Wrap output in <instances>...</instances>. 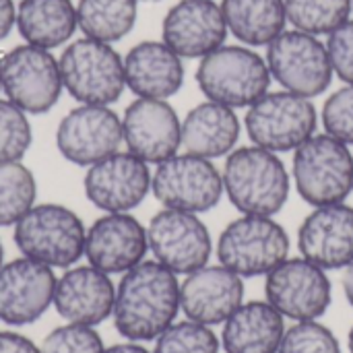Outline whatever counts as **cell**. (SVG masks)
Here are the masks:
<instances>
[{
  "instance_id": "obj_21",
  "label": "cell",
  "mask_w": 353,
  "mask_h": 353,
  "mask_svg": "<svg viewBox=\"0 0 353 353\" xmlns=\"http://www.w3.org/2000/svg\"><path fill=\"white\" fill-rule=\"evenodd\" d=\"M116 285L112 275L87 265L68 267L56 279L54 308L64 323L97 327L114 312Z\"/></svg>"
},
{
  "instance_id": "obj_15",
  "label": "cell",
  "mask_w": 353,
  "mask_h": 353,
  "mask_svg": "<svg viewBox=\"0 0 353 353\" xmlns=\"http://www.w3.org/2000/svg\"><path fill=\"white\" fill-rule=\"evenodd\" d=\"M149 163L130 151H116L85 170L83 190L101 213H130L151 192Z\"/></svg>"
},
{
  "instance_id": "obj_40",
  "label": "cell",
  "mask_w": 353,
  "mask_h": 353,
  "mask_svg": "<svg viewBox=\"0 0 353 353\" xmlns=\"http://www.w3.org/2000/svg\"><path fill=\"white\" fill-rule=\"evenodd\" d=\"M341 285H343V294L353 308V263L343 269V277H341Z\"/></svg>"
},
{
  "instance_id": "obj_30",
  "label": "cell",
  "mask_w": 353,
  "mask_h": 353,
  "mask_svg": "<svg viewBox=\"0 0 353 353\" xmlns=\"http://www.w3.org/2000/svg\"><path fill=\"white\" fill-rule=\"evenodd\" d=\"M352 0H285V17L292 29L310 35H329L350 21Z\"/></svg>"
},
{
  "instance_id": "obj_10",
  "label": "cell",
  "mask_w": 353,
  "mask_h": 353,
  "mask_svg": "<svg viewBox=\"0 0 353 353\" xmlns=\"http://www.w3.org/2000/svg\"><path fill=\"white\" fill-rule=\"evenodd\" d=\"M151 194L165 209L199 215L215 209L225 190L221 172L213 159L176 153L155 165L151 176Z\"/></svg>"
},
{
  "instance_id": "obj_38",
  "label": "cell",
  "mask_w": 353,
  "mask_h": 353,
  "mask_svg": "<svg viewBox=\"0 0 353 353\" xmlns=\"http://www.w3.org/2000/svg\"><path fill=\"white\" fill-rule=\"evenodd\" d=\"M17 21V4L14 0H0V41L6 39Z\"/></svg>"
},
{
  "instance_id": "obj_39",
  "label": "cell",
  "mask_w": 353,
  "mask_h": 353,
  "mask_svg": "<svg viewBox=\"0 0 353 353\" xmlns=\"http://www.w3.org/2000/svg\"><path fill=\"white\" fill-rule=\"evenodd\" d=\"M103 353H151L147 347H143V343L137 341H124V343H116L112 347H105Z\"/></svg>"
},
{
  "instance_id": "obj_6",
  "label": "cell",
  "mask_w": 353,
  "mask_h": 353,
  "mask_svg": "<svg viewBox=\"0 0 353 353\" xmlns=\"http://www.w3.org/2000/svg\"><path fill=\"white\" fill-rule=\"evenodd\" d=\"M292 176L298 194L310 207L345 203L353 192V153L350 145L321 132L294 151Z\"/></svg>"
},
{
  "instance_id": "obj_5",
  "label": "cell",
  "mask_w": 353,
  "mask_h": 353,
  "mask_svg": "<svg viewBox=\"0 0 353 353\" xmlns=\"http://www.w3.org/2000/svg\"><path fill=\"white\" fill-rule=\"evenodd\" d=\"M64 91L77 103L112 105L124 89V58L112 43L79 37L64 46L58 56Z\"/></svg>"
},
{
  "instance_id": "obj_43",
  "label": "cell",
  "mask_w": 353,
  "mask_h": 353,
  "mask_svg": "<svg viewBox=\"0 0 353 353\" xmlns=\"http://www.w3.org/2000/svg\"><path fill=\"white\" fill-rule=\"evenodd\" d=\"M0 93H2V56H0Z\"/></svg>"
},
{
  "instance_id": "obj_8",
  "label": "cell",
  "mask_w": 353,
  "mask_h": 353,
  "mask_svg": "<svg viewBox=\"0 0 353 353\" xmlns=\"http://www.w3.org/2000/svg\"><path fill=\"white\" fill-rule=\"evenodd\" d=\"M246 110L244 126L252 145L273 153L296 151L316 134V105L312 99L292 91H267Z\"/></svg>"
},
{
  "instance_id": "obj_13",
  "label": "cell",
  "mask_w": 353,
  "mask_h": 353,
  "mask_svg": "<svg viewBox=\"0 0 353 353\" xmlns=\"http://www.w3.org/2000/svg\"><path fill=\"white\" fill-rule=\"evenodd\" d=\"M149 252L153 259L174 271L176 275H188L209 265L213 252V240L209 228L196 213L161 209L147 225Z\"/></svg>"
},
{
  "instance_id": "obj_37",
  "label": "cell",
  "mask_w": 353,
  "mask_h": 353,
  "mask_svg": "<svg viewBox=\"0 0 353 353\" xmlns=\"http://www.w3.org/2000/svg\"><path fill=\"white\" fill-rule=\"evenodd\" d=\"M0 353H41L29 337L17 331H0Z\"/></svg>"
},
{
  "instance_id": "obj_26",
  "label": "cell",
  "mask_w": 353,
  "mask_h": 353,
  "mask_svg": "<svg viewBox=\"0 0 353 353\" xmlns=\"http://www.w3.org/2000/svg\"><path fill=\"white\" fill-rule=\"evenodd\" d=\"M14 29L25 43L56 50L72 41L77 4L72 0H19Z\"/></svg>"
},
{
  "instance_id": "obj_34",
  "label": "cell",
  "mask_w": 353,
  "mask_h": 353,
  "mask_svg": "<svg viewBox=\"0 0 353 353\" xmlns=\"http://www.w3.org/2000/svg\"><path fill=\"white\" fill-rule=\"evenodd\" d=\"M105 345L95 327L64 323L48 333L41 341V353H103Z\"/></svg>"
},
{
  "instance_id": "obj_22",
  "label": "cell",
  "mask_w": 353,
  "mask_h": 353,
  "mask_svg": "<svg viewBox=\"0 0 353 353\" xmlns=\"http://www.w3.org/2000/svg\"><path fill=\"white\" fill-rule=\"evenodd\" d=\"M298 248L304 259L325 271L353 263V207L345 203L314 207L298 230Z\"/></svg>"
},
{
  "instance_id": "obj_32",
  "label": "cell",
  "mask_w": 353,
  "mask_h": 353,
  "mask_svg": "<svg viewBox=\"0 0 353 353\" xmlns=\"http://www.w3.org/2000/svg\"><path fill=\"white\" fill-rule=\"evenodd\" d=\"M33 143L29 114L0 97V161H23Z\"/></svg>"
},
{
  "instance_id": "obj_9",
  "label": "cell",
  "mask_w": 353,
  "mask_h": 353,
  "mask_svg": "<svg viewBox=\"0 0 353 353\" xmlns=\"http://www.w3.org/2000/svg\"><path fill=\"white\" fill-rule=\"evenodd\" d=\"M62 91L60 66L52 50L23 41L2 54V93L29 116L50 112Z\"/></svg>"
},
{
  "instance_id": "obj_4",
  "label": "cell",
  "mask_w": 353,
  "mask_h": 353,
  "mask_svg": "<svg viewBox=\"0 0 353 353\" xmlns=\"http://www.w3.org/2000/svg\"><path fill=\"white\" fill-rule=\"evenodd\" d=\"M196 85L211 101L240 110L250 108L271 87L267 60L250 46H221L199 60Z\"/></svg>"
},
{
  "instance_id": "obj_24",
  "label": "cell",
  "mask_w": 353,
  "mask_h": 353,
  "mask_svg": "<svg viewBox=\"0 0 353 353\" xmlns=\"http://www.w3.org/2000/svg\"><path fill=\"white\" fill-rule=\"evenodd\" d=\"M242 124L234 108L217 101L194 105L182 120V153L205 159L228 157L240 139Z\"/></svg>"
},
{
  "instance_id": "obj_33",
  "label": "cell",
  "mask_w": 353,
  "mask_h": 353,
  "mask_svg": "<svg viewBox=\"0 0 353 353\" xmlns=\"http://www.w3.org/2000/svg\"><path fill=\"white\" fill-rule=\"evenodd\" d=\"M279 353H341V345L329 327L319 321H302L285 329Z\"/></svg>"
},
{
  "instance_id": "obj_17",
  "label": "cell",
  "mask_w": 353,
  "mask_h": 353,
  "mask_svg": "<svg viewBox=\"0 0 353 353\" xmlns=\"http://www.w3.org/2000/svg\"><path fill=\"white\" fill-rule=\"evenodd\" d=\"M120 118L126 151L149 165H157L180 153L182 120L168 99L137 97Z\"/></svg>"
},
{
  "instance_id": "obj_11",
  "label": "cell",
  "mask_w": 353,
  "mask_h": 353,
  "mask_svg": "<svg viewBox=\"0 0 353 353\" xmlns=\"http://www.w3.org/2000/svg\"><path fill=\"white\" fill-rule=\"evenodd\" d=\"M267 66L285 91L314 99L333 83L327 46L310 33L285 29L267 46Z\"/></svg>"
},
{
  "instance_id": "obj_28",
  "label": "cell",
  "mask_w": 353,
  "mask_h": 353,
  "mask_svg": "<svg viewBox=\"0 0 353 353\" xmlns=\"http://www.w3.org/2000/svg\"><path fill=\"white\" fill-rule=\"evenodd\" d=\"M139 0H79L77 27L83 37L103 43L124 39L137 23Z\"/></svg>"
},
{
  "instance_id": "obj_12",
  "label": "cell",
  "mask_w": 353,
  "mask_h": 353,
  "mask_svg": "<svg viewBox=\"0 0 353 353\" xmlns=\"http://www.w3.org/2000/svg\"><path fill=\"white\" fill-rule=\"evenodd\" d=\"M267 302L294 323L321 319L333 300V285L325 269L304 256L285 259L265 281Z\"/></svg>"
},
{
  "instance_id": "obj_23",
  "label": "cell",
  "mask_w": 353,
  "mask_h": 353,
  "mask_svg": "<svg viewBox=\"0 0 353 353\" xmlns=\"http://www.w3.org/2000/svg\"><path fill=\"white\" fill-rule=\"evenodd\" d=\"M124 79L137 97L170 99L184 85V58L163 41H139L124 56Z\"/></svg>"
},
{
  "instance_id": "obj_44",
  "label": "cell",
  "mask_w": 353,
  "mask_h": 353,
  "mask_svg": "<svg viewBox=\"0 0 353 353\" xmlns=\"http://www.w3.org/2000/svg\"><path fill=\"white\" fill-rule=\"evenodd\" d=\"M139 2H159V0H139Z\"/></svg>"
},
{
  "instance_id": "obj_16",
  "label": "cell",
  "mask_w": 353,
  "mask_h": 353,
  "mask_svg": "<svg viewBox=\"0 0 353 353\" xmlns=\"http://www.w3.org/2000/svg\"><path fill=\"white\" fill-rule=\"evenodd\" d=\"M54 269L19 256L0 267V323L27 327L54 306Z\"/></svg>"
},
{
  "instance_id": "obj_31",
  "label": "cell",
  "mask_w": 353,
  "mask_h": 353,
  "mask_svg": "<svg viewBox=\"0 0 353 353\" xmlns=\"http://www.w3.org/2000/svg\"><path fill=\"white\" fill-rule=\"evenodd\" d=\"M221 341L213 327L194 321H176L157 339L151 353H219Z\"/></svg>"
},
{
  "instance_id": "obj_29",
  "label": "cell",
  "mask_w": 353,
  "mask_h": 353,
  "mask_svg": "<svg viewBox=\"0 0 353 353\" xmlns=\"http://www.w3.org/2000/svg\"><path fill=\"white\" fill-rule=\"evenodd\" d=\"M35 203L33 172L23 161H0V228H14Z\"/></svg>"
},
{
  "instance_id": "obj_19",
  "label": "cell",
  "mask_w": 353,
  "mask_h": 353,
  "mask_svg": "<svg viewBox=\"0 0 353 353\" xmlns=\"http://www.w3.org/2000/svg\"><path fill=\"white\" fill-rule=\"evenodd\" d=\"M228 33L221 4L215 0H178L161 23V41L188 60H201L221 48Z\"/></svg>"
},
{
  "instance_id": "obj_25",
  "label": "cell",
  "mask_w": 353,
  "mask_h": 353,
  "mask_svg": "<svg viewBox=\"0 0 353 353\" xmlns=\"http://www.w3.org/2000/svg\"><path fill=\"white\" fill-rule=\"evenodd\" d=\"M285 335V319L265 302H244L221 331L225 353H279Z\"/></svg>"
},
{
  "instance_id": "obj_20",
  "label": "cell",
  "mask_w": 353,
  "mask_h": 353,
  "mask_svg": "<svg viewBox=\"0 0 353 353\" xmlns=\"http://www.w3.org/2000/svg\"><path fill=\"white\" fill-rule=\"evenodd\" d=\"M244 304V279L223 265H205L180 283V310L188 321L217 327Z\"/></svg>"
},
{
  "instance_id": "obj_7",
  "label": "cell",
  "mask_w": 353,
  "mask_h": 353,
  "mask_svg": "<svg viewBox=\"0 0 353 353\" xmlns=\"http://www.w3.org/2000/svg\"><path fill=\"white\" fill-rule=\"evenodd\" d=\"M290 256V236L273 217L242 215L225 225L217 240V259L244 277L269 275Z\"/></svg>"
},
{
  "instance_id": "obj_3",
  "label": "cell",
  "mask_w": 353,
  "mask_h": 353,
  "mask_svg": "<svg viewBox=\"0 0 353 353\" xmlns=\"http://www.w3.org/2000/svg\"><path fill=\"white\" fill-rule=\"evenodd\" d=\"M85 236L87 228L70 207L35 203L17 221L12 242L21 256L52 269H68L85 256Z\"/></svg>"
},
{
  "instance_id": "obj_35",
  "label": "cell",
  "mask_w": 353,
  "mask_h": 353,
  "mask_svg": "<svg viewBox=\"0 0 353 353\" xmlns=\"http://www.w3.org/2000/svg\"><path fill=\"white\" fill-rule=\"evenodd\" d=\"M321 122L325 132L337 141L353 145V85H343L333 91L321 112Z\"/></svg>"
},
{
  "instance_id": "obj_14",
  "label": "cell",
  "mask_w": 353,
  "mask_h": 353,
  "mask_svg": "<svg viewBox=\"0 0 353 353\" xmlns=\"http://www.w3.org/2000/svg\"><path fill=\"white\" fill-rule=\"evenodd\" d=\"M122 118L110 105L79 103L56 126V149L72 165L89 168L120 151Z\"/></svg>"
},
{
  "instance_id": "obj_27",
  "label": "cell",
  "mask_w": 353,
  "mask_h": 353,
  "mask_svg": "<svg viewBox=\"0 0 353 353\" xmlns=\"http://www.w3.org/2000/svg\"><path fill=\"white\" fill-rule=\"evenodd\" d=\"M228 31L244 46H269L285 31V0H221Z\"/></svg>"
},
{
  "instance_id": "obj_18",
  "label": "cell",
  "mask_w": 353,
  "mask_h": 353,
  "mask_svg": "<svg viewBox=\"0 0 353 353\" xmlns=\"http://www.w3.org/2000/svg\"><path fill=\"white\" fill-rule=\"evenodd\" d=\"M147 252V228L132 213H103L87 228L85 259L108 275H124Z\"/></svg>"
},
{
  "instance_id": "obj_2",
  "label": "cell",
  "mask_w": 353,
  "mask_h": 353,
  "mask_svg": "<svg viewBox=\"0 0 353 353\" xmlns=\"http://www.w3.org/2000/svg\"><path fill=\"white\" fill-rule=\"evenodd\" d=\"M223 190L242 215L275 217L288 203L292 176L279 157L259 145L234 149L221 172Z\"/></svg>"
},
{
  "instance_id": "obj_1",
  "label": "cell",
  "mask_w": 353,
  "mask_h": 353,
  "mask_svg": "<svg viewBox=\"0 0 353 353\" xmlns=\"http://www.w3.org/2000/svg\"><path fill=\"white\" fill-rule=\"evenodd\" d=\"M180 312V281L161 263L143 261L116 285L114 327L126 341H155Z\"/></svg>"
},
{
  "instance_id": "obj_42",
  "label": "cell",
  "mask_w": 353,
  "mask_h": 353,
  "mask_svg": "<svg viewBox=\"0 0 353 353\" xmlns=\"http://www.w3.org/2000/svg\"><path fill=\"white\" fill-rule=\"evenodd\" d=\"M4 265V246H2V240H0V267Z\"/></svg>"
},
{
  "instance_id": "obj_36",
  "label": "cell",
  "mask_w": 353,
  "mask_h": 353,
  "mask_svg": "<svg viewBox=\"0 0 353 353\" xmlns=\"http://www.w3.org/2000/svg\"><path fill=\"white\" fill-rule=\"evenodd\" d=\"M327 52L333 66V74L345 85H353V21H345L327 39Z\"/></svg>"
},
{
  "instance_id": "obj_45",
  "label": "cell",
  "mask_w": 353,
  "mask_h": 353,
  "mask_svg": "<svg viewBox=\"0 0 353 353\" xmlns=\"http://www.w3.org/2000/svg\"><path fill=\"white\" fill-rule=\"evenodd\" d=\"M352 6H353V0H352Z\"/></svg>"
},
{
  "instance_id": "obj_41",
  "label": "cell",
  "mask_w": 353,
  "mask_h": 353,
  "mask_svg": "<svg viewBox=\"0 0 353 353\" xmlns=\"http://www.w3.org/2000/svg\"><path fill=\"white\" fill-rule=\"evenodd\" d=\"M347 347H350V353H353V327L350 329V335H347Z\"/></svg>"
}]
</instances>
